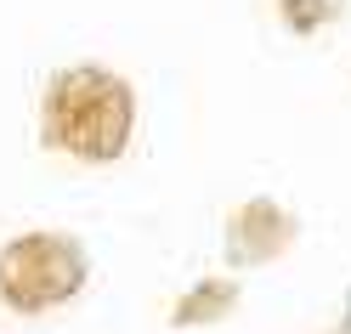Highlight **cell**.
I'll return each mask as SVG.
<instances>
[{
    "instance_id": "3",
    "label": "cell",
    "mask_w": 351,
    "mask_h": 334,
    "mask_svg": "<svg viewBox=\"0 0 351 334\" xmlns=\"http://www.w3.org/2000/svg\"><path fill=\"white\" fill-rule=\"evenodd\" d=\"M295 238H300L295 210H283L278 198H250L227 221V261L232 266H267V261L289 255Z\"/></svg>"
},
{
    "instance_id": "5",
    "label": "cell",
    "mask_w": 351,
    "mask_h": 334,
    "mask_svg": "<svg viewBox=\"0 0 351 334\" xmlns=\"http://www.w3.org/2000/svg\"><path fill=\"white\" fill-rule=\"evenodd\" d=\"M278 6H283V23H289L295 34H312L323 17L335 12V0H278Z\"/></svg>"
},
{
    "instance_id": "2",
    "label": "cell",
    "mask_w": 351,
    "mask_h": 334,
    "mask_svg": "<svg viewBox=\"0 0 351 334\" xmlns=\"http://www.w3.org/2000/svg\"><path fill=\"white\" fill-rule=\"evenodd\" d=\"M85 250L69 232H17L0 250V300L12 311H51L85 289Z\"/></svg>"
},
{
    "instance_id": "6",
    "label": "cell",
    "mask_w": 351,
    "mask_h": 334,
    "mask_svg": "<svg viewBox=\"0 0 351 334\" xmlns=\"http://www.w3.org/2000/svg\"><path fill=\"white\" fill-rule=\"evenodd\" d=\"M335 334H351V289H346V318H340V329Z\"/></svg>"
},
{
    "instance_id": "1",
    "label": "cell",
    "mask_w": 351,
    "mask_h": 334,
    "mask_svg": "<svg viewBox=\"0 0 351 334\" xmlns=\"http://www.w3.org/2000/svg\"><path fill=\"white\" fill-rule=\"evenodd\" d=\"M130 125H136V97L130 85L102 69V62H80V69H62L46 91V142L57 153H69L80 165H114Z\"/></svg>"
},
{
    "instance_id": "4",
    "label": "cell",
    "mask_w": 351,
    "mask_h": 334,
    "mask_svg": "<svg viewBox=\"0 0 351 334\" xmlns=\"http://www.w3.org/2000/svg\"><path fill=\"white\" fill-rule=\"evenodd\" d=\"M238 311V278H199L182 300L170 306V329H204Z\"/></svg>"
}]
</instances>
